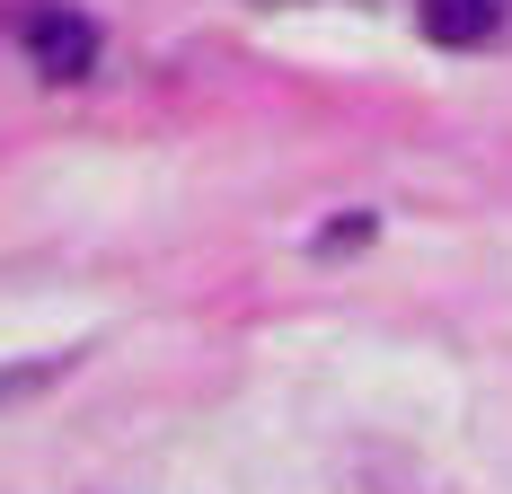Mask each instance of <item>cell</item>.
<instances>
[{"label": "cell", "instance_id": "obj_3", "mask_svg": "<svg viewBox=\"0 0 512 494\" xmlns=\"http://www.w3.org/2000/svg\"><path fill=\"white\" fill-rule=\"evenodd\" d=\"M45 380H53L45 362H18V371H0V397H27V389H45Z\"/></svg>", "mask_w": 512, "mask_h": 494}, {"label": "cell", "instance_id": "obj_2", "mask_svg": "<svg viewBox=\"0 0 512 494\" xmlns=\"http://www.w3.org/2000/svg\"><path fill=\"white\" fill-rule=\"evenodd\" d=\"M486 27H495V0H424V36L433 45H486Z\"/></svg>", "mask_w": 512, "mask_h": 494}, {"label": "cell", "instance_id": "obj_1", "mask_svg": "<svg viewBox=\"0 0 512 494\" xmlns=\"http://www.w3.org/2000/svg\"><path fill=\"white\" fill-rule=\"evenodd\" d=\"M27 53H36V71L45 80H80L89 62H98V27L80 18V9H27Z\"/></svg>", "mask_w": 512, "mask_h": 494}]
</instances>
